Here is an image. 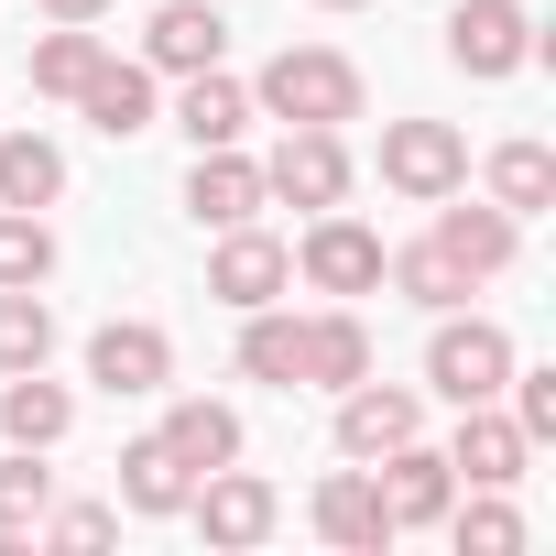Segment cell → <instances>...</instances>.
Here are the masks:
<instances>
[{
    "instance_id": "cell-1",
    "label": "cell",
    "mask_w": 556,
    "mask_h": 556,
    "mask_svg": "<svg viewBox=\"0 0 556 556\" xmlns=\"http://www.w3.org/2000/svg\"><path fill=\"white\" fill-rule=\"evenodd\" d=\"M251 121H306V131H339L361 121V66L339 45H285L262 77H251Z\"/></svg>"
},
{
    "instance_id": "cell-2",
    "label": "cell",
    "mask_w": 556,
    "mask_h": 556,
    "mask_svg": "<svg viewBox=\"0 0 556 556\" xmlns=\"http://www.w3.org/2000/svg\"><path fill=\"white\" fill-rule=\"evenodd\" d=\"M502 382H513V339L491 328V317H437V339H426V393L437 404H502Z\"/></svg>"
},
{
    "instance_id": "cell-3",
    "label": "cell",
    "mask_w": 556,
    "mask_h": 556,
    "mask_svg": "<svg viewBox=\"0 0 556 556\" xmlns=\"http://www.w3.org/2000/svg\"><path fill=\"white\" fill-rule=\"evenodd\" d=\"M545 55V34H534V12H523V0H458V12H447V66L458 77H513V66H534Z\"/></svg>"
},
{
    "instance_id": "cell-4",
    "label": "cell",
    "mask_w": 556,
    "mask_h": 556,
    "mask_svg": "<svg viewBox=\"0 0 556 556\" xmlns=\"http://www.w3.org/2000/svg\"><path fill=\"white\" fill-rule=\"evenodd\" d=\"M382 186L437 207V197H469V142L447 121H382Z\"/></svg>"
},
{
    "instance_id": "cell-5",
    "label": "cell",
    "mask_w": 556,
    "mask_h": 556,
    "mask_svg": "<svg viewBox=\"0 0 556 556\" xmlns=\"http://www.w3.org/2000/svg\"><path fill=\"white\" fill-rule=\"evenodd\" d=\"M295 285V251L273 240L262 218H240V229H218V251H207V295L229 306V317H251V306H273Z\"/></svg>"
},
{
    "instance_id": "cell-6",
    "label": "cell",
    "mask_w": 556,
    "mask_h": 556,
    "mask_svg": "<svg viewBox=\"0 0 556 556\" xmlns=\"http://www.w3.org/2000/svg\"><path fill=\"white\" fill-rule=\"evenodd\" d=\"M295 273H306L317 295H339V306H350V295H371V285H382V240H371L350 207H317V218H306V240H295Z\"/></svg>"
},
{
    "instance_id": "cell-7",
    "label": "cell",
    "mask_w": 556,
    "mask_h": 556,
    "mask_svg": "<svg viewBox=\"0 0 556 556\" xmlns=\"http://www.w3.org/2000/svg\"><path fill=\"white\" fill-rule=\"evenodd\" d=\"M262 186L285 197V207H306V218H317V207H339V197H350V142H339V131L285 121V142L262 153Z\"/></svg>"
},
{
    "instance_id": "cell-8",
    "label": "cell",
    "mask_w": 556,
    "mask_h": 556,
    "mask_svg": "<svg viewBox=\"0 0 556 556\" xmlns=\"http://www.w3.org/2000/svg\"><path fill=\"white\" fill-rule=\"evenodd\" d=\"M186 513H197V534H207V545H229V556H240V545H262L273 523H285L273 480H262V469H240V458H229V469H207V480L186 491Z\"/></svg>"
},
{
    "instance_id": "cell-9",
    "label": "cell",
    "mask_w": 556,
    "mask_h": 556,
    "mask_svg": "<svg viewBox=\"0 0 556 556\" xmlns=\"http://www.w3.org/2000/svg\"><path fill=\"white\" fill-rule=\"evenodd\" d=\"M88 382H99V393H121V404L175 393V339H164L153 317H110V328L88 339Z\"/></svg>"
},
{
    "instance_id": "cell-10",
    "label": "cell",
    "mask_w": 556,
    "mask_h": 556,
    "mask_svg": "<svg viewBox=\"0 0 556 556\" xmlns=\"http://www.w3.org/2000/svg\"><path fill=\"white\" fill-rule=\"evenodd\" d=\"M371 491H382L393 534H415V523H447V502H458V469H447V447L404 437V447H382V458H371Z\"/></svg>"
},
{
    "instance_id": "cell-11",
    "label": "cell",
    "mask_w": 556,
    "mask_h": 556,
    "mask_svg": "<svg viewBox=\"0 0 556 556\" xmlns=\"http://www.w3.org/2000/svg\"><path fill=\"white\" fill-rule=\"evenodd\" d=\"M404 437H426V393H415V382H371V371H361V382L339 393V458H361V469H371V458H382V447H404Z\"/></svg>"
},
{
    "instance_id": "cell-12",
    "label": "cell",
    "mask_w": 556,
    "mask_h": 556,
    "mask_svg": "<svg viewBox=\"0 0 556 556\" xmlns=\"http://www.w3.org/2000/svg\"><path fill=\"white\" fill-rule=\"evenodd\" d=\"M273 207V186H262V164L240 153V142H207L197 164H186V218L197 229H240V218H262Z\"/></svg>"
},
{
    "instance_id": "cell-13",
    "label": "cell",
    "mask_w": 556,
    "mask_h": 556,
    "mask_svg": "<svg viewBox=\"0 0 556 556\" xmlns=\"http://www.w3.org/2000/svg\"><path fill=\"white\" fill-rule=\"evenodd\" d=\"M523 458H534V437L502 415V404H458V437H447V469L469 480V491H513L523 480Z\"/></svg>"
},
{
    "instance_id": "cell-14",
    "label": "cell",
    "mask_w": 556,
    "mask_h": 556,
    "mask_svg": "<svg viewBox=\"0 0 556 556\" xmlns=\"http://www.w3.org/2000/svg\"><path fill=\"white\" fill-rule=\"evenodd\" d=\"M469 285H491V273H513V251H523V218L513 207H458V197H437V229H426Z\"/></svg>"
},
{
    "instance_id": "cell-15",
    "label": "cell",
    "mask_w": 556,
    "mask_h": 556,
    "mask_svg": "<svg viewBox=\"0 0 556 556\" xmlns=\"http://www.w3.org/2000/svg\"><path fill=\"white\" fill-rule=\"evenodd\" d=\"M317 534H328V545H350V556H382V545H393V513H382V491H371V469H361V458L317 480Z\"/></svg>"
},
{
    "instance_id": "cell-16",
    "label": "cell",
    "mask_w": 556,
    "mask_h": 556,
    "mask_svg": "<svg viewBox=\"0 0 556 556\" xmlns=\"http://www.w3.org/2000/svg\"><path fill=\"white\" fill-rule=\"evenodd\" d=\"M218 55H229V23L207 12V0H164L153 34H142V66H153V77H197V66H218Z\"/></svg>"
},
{
    "instance_id": "cell-17",
    "label": "cell",
    "mask_w": 556,
    "mask_h": 556,
    "mask_svg": "<svg viewBox=\"0 0 556 556\" xmlns=\"http://www.w3.org/2000/svg\"><path fill=\"white\" fill-rule=\"evenodd\" d=\"M371 371V328H361V306H328V317H306V339H295V382H317V393H350Z\"/></svg>"
},
{
    "instance_id": "cell-18",
    "label": "cell",
    "mask_w": 556,
    "mask_h": 556,
    "mask_svg": "<svg viewBox=\"0 0 556 556\" xmlns=\"http://www.w3.org/2000/svg\"><path fill=\"white\" fill-rule=\"evenodd\" d=\"M186 491H197V469H186L164 437H131V447H121V513L175 523V513H186Z\"/></svg>"
},
{
    "instance_id": "cell-19",
    "label": "cell",
    "mask_w": 556,
    "mask_h": 556,
    "mask_svg": "<svg viewBox=\"0 0 556 556\" xmlns=\"http://www.w3.org/2000/svg\"><path fill=\"white\" fill-rule=\"evenodd\" d=\"M66 426H77V393L66 382L0 371V437H12V447H66Z\"/></svg>"
},
{
    "instance_id": "cell-20",
    "label": "cell",
    "mask_w": 556,
    "mask_h": 556,
    "mask_svg": "<svg viewBox=\"0 0 556 556\" xmlns=\"http://www.w3.org/2000/svg\"><path fill=\"white\" fill-rule=\"evenodd\" d=\"M77 110H88V131H110V142L153 131V66H121V55H99V66H88V88H77Z\"/></svg>"
},
{
    "instance_id": "cell-21",
    "label": "cell",
    "mask_w": 556,
    "mask_h": 556,
    "mask_svg": "<svg viewBox=\"0 0 556 556\" xmlns=\"http://www.w3.org/2000/svg\"><path fill=\"white\" fill-rule=\"evenodd\" d=\"M175 131H186L197 153H207V142H240V131H251V88H240L229 66H197L186 99H175Z\"/></svg>"
},
{
    "instance_id": "cell-22",
    "label": "cell",
    "mask_w": 556,
    "mask_h": 556,
    "mask_svg": "<svg viewBox=\"0 0 556 556\" xmlns=\"http://www.w3.org/2000/svg\"><path fill=\"white\" fill-rule=\"evenodd\" d=\"M153 437H164V447H175V458H186L197 480L240 458V415H229V404H207V393H186V404H175V415H164Z\"/></svg>"
},
{
    "instance_id": "cell-23",
    "label": "cell",
    "mask_w": 556,
    "mask_h": 556,
    "mask_svg": "<svg viewBox=\"0 0 556 556\" xmlns=\"http://www.w3.org/2000/svg\"><path fill=\"white\" fill-rule=\"evenodd\" d=\"M66 197V153L45 131H0V207H55Z\"/></svg>"
},
{
    "instance_id": "cell-24",
    "label": "cell",
    "mask_w": 556,
    "mask_h": 556,
    "mask_svg": "<svg viewBox=\"0 0 556 556\" xmlns=\"http://www.w3.org/2000/svg\"><path fill=\"white\" fill-rule=\"evenodd\" d=\"M55 361V306L45 285H0V371H45Z\"/></svg>"
},
{
    "instance_id": "cell-25",
    "label": "cell",
    "mask_w": 556,
    "mask_h": 556,
    "mask_svg": "<svg viewBox=\"0 0 556 556\" xmlns=\"http://www.w3.org/2000/svg\"><path fill=\"white\" fill-rule=\"evenodd\" d=\"M295 339H306V317L251 306V317H240V371H251V382H273V393H295Z\"/></svg>"
},
{
    "instance_id": "cell-26",
    "label": "cell",
    "mask_w": 556,
    "mask_h": 556,
    "mask_svg": "<svg viewBox=\"0 0 556 556\" xmlns=\"http://www.w3.org/2000/svg\"><path fill=\"white\" fill-rule=\"evenodd\" d=\"M382 273H393V295H415L426 317H447V306H469V273L437 251V240H415V251H382Z\"/></svg>"
},
{
    "instance_id": "cell-27",
    "label": "cell",
    "mask_w": 556,
    "mask_h": 556,
    "mask_svg": "<svg viewBox=\"0 0 556 556\" xmlns=\"http://www.w3.org/2000/svg\"><path fill=\"white\" fill-rule=\"evenodd\" d=\"M491 207H513V218L556 207V153H545V142H502V153H491Z\"/></svg>"
},
{
    "instance_id": "cell-28",
    "label": "cell",
    "mask_w": 556,
    "mask_h": 556,
    "mask_svg": "<svg viewBox=\"0 0 556 556\" xmlns=\"http://www.w3.org/2000/svg\"><path fill=\"white\" fill-rule=\"evenodd\" d=\"M99 55H110V45H99L88 23H55V34H34V88H45V99H77Z\"/></svg>"
},
{
    "instance_id": "cell-29",
    "label": "cell",
    "mask_w": 556,
    "mask_h": 556,
    "mask_svg": "<svg viewBox=\"0 0 556 556\" xmlns=\"http://www.w3.org/2000/svg\"><path fill=\"white\" fill-rule=\"evenodd\" d=\"M45 273H55L45 207H0V285H45Z\"/></svg>"
},
{
    "instance_id": "cell-30",
    "label": "cell",
    "mask_w": 556,
    "mask_h": 556,
    "mask_svg": "<svg viewBox=\"0 0 556 556\" xmlns=\"http://www.w3.org/2000/svg\"><path fill=\"white\" fill-rule=\"evenodd\" d=\"M447 534H458V556H513L523 545V513L502 491H480V502H447Z\"/></svg>"
},
{
    "instance_id": "cell-31",
    "label": "cell",
    "mask_w": 556,
    "mask_h": 556,
    "mask_svg": "<svg viewBox=\"0 0 556 556\" xmlns=\"http://www.w3.org/2000/svg\"><path fill=\"white\" fill-rule=\"evenodd\" d=\"M45 502H55V469H45V447H12V458H0V534L45 523Z\"/></svg>"
},
{
    "instance_id": "cell-32",
    "label": "cell",
    "mask_w": 556,
    "mask_h": 556,
    "mask_svg": "<svg viewBox=\"0 0 556 556\" xmlns=\"http://www.w3.org/2000/svg\"><path fill=\"white\" fill-rule=\"evenodd\" d=\"M34 534H55V545H110V534H121V513H110V502H45V523H34Z\"/></svg>"
},
{
    "instance_id": "cell-33",
    "label": "cell",
    "mask_w": 556,
    "mask_h": 556,
    "mask_svg": "<svg viewBox=\"0 0 556 556\" xmlns=\"http://www.w3.org/2000/svg\"><path fill=\"white\" fill-rule=\"evenodd\" d=\"M502 393H513V426H523V437L545 447V437H556V371H513Z\"/></svg>"
},
{
    "instance_id": "cell-34",
    "label": "cell",
    "mask_w": 556,
    "mask_h": 556,
    "mask_svg": "<svg viewBox=\"0 0 556 556\" xmlns=\"http://www.w3.org/2000/svg\"><path fill=\"white\" fill-rule=\"evenodd\" d=\"M110 0H45V23H99Z\"/></svg>"
},
{
    "instance_id": "cell-35",
    "label": "cell",
    "mask_w": 556,
    "mask_h": 556,
    "mask_svg": "<svg viewBox=\"0 0 556 556\" xmlns=\"http://www.w3.org/2000/svg\"><path fill=\"white\" fill-rule=\"evenodd\" d=\"M317 12H361V0H317Z\"/></svg>"
}]
</instances>
